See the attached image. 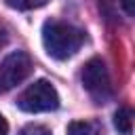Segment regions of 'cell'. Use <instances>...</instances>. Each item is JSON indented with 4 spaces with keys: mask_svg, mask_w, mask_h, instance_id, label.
<instances>
[{
    "mask_svg": "<svg viewBox=\"0 0 135 135\" xmlns=\"http://www.w3.org/2000/svg\"><path fill=\"white\" fill-rule=\"evenodd\" d=\"M114 127L122 135H131L133 133V110L129 105H120L116 110V114H114Z\"/></svg>",
    "mask_w": 135,
    "mask_h": 135,
    "instance_id": "6",
    "label": "cell"
},
{
    "mask_svg": "<svg viewBox=\"0 0 135 135\" xmlns=\"http://www.w3.org/2000/svg\"><path fill=\"white\" fill-rule=\"evenodd\" d=\"M34 70V63L25 51H15L6 55L0 63V93H6L21 84Z\"/></svg>",
    "mask_w": 135,
    "mask_h": 135,
    "instance_id": "4",
    "label": "cell"
},
{
    "mask_svg": "<svg viewBox=\"0 0 135 135\" xmlns=\"http://www.w3.org/2000/svg\"><path fill=\"white\" fill-rule=\"evenodd\" d=\"M49 0H6V4L11 8H17V11H32V8H40L44 6Z\"/></svg>",
    "mask_w": 135,
    "mask_h": 135,
    "instance_id": "7",
    "label": "cell"
},
{
    "mask_svg": "<svg viewBox=\"0 0 135 135\" xmlns=\"http://www.w3.org/2000/svg\"><path fill=\"white\" fill-rule=\"evenodd\" d=\"M8 133V122L4 120V116L0 114V135H6Z\"/></svg>",
    "mask_w": 135,
    "mask_h": 135,
    "instance_id": "11",
    "label": "cell"
},
{
    "mask_svg": "<svg viewBox=\"0 0 135 135\" xmlns=\"http://www.w3.org/2000/svg\"><path fill=\"white\" fill-rule=\"evenodd\" d=\"M17 108L30 114L51 112L59 108V95L49 80H36L17 97Z\"/></svg>",
    "mask_w": 135,
    "mask_h": 135,
    "instance_id": "2",
    "label": "cell"
},
{
    "mask_svg": "<svg viewBox=\"0 0 135 135\" xmlns=\"http://www.w3.org/2000/svg\"><path fill=\"white\" fill-rule=\"evenodd\" d=\"M120 4H122V8H124L127 15H133L135 13V0H120Z\"/></svg>",
    "mask_w": 135,
    "mask_h": 135,
    "instance_id": "9",
    "label": "cell"
},
{
    "mask_svg": "<svg viewBox=\"0 0 135 135\" xmlns=\"http://www.w3.org/2000/svg\"><path fill=\"white\" fill-rule=\"evenodd\" d=\"M8 42V34H6V30H4V25H0V51L4 49V44Z\"/></svg>",
    "mask_w": 135,
    "mask_h": 135,
    "instance_id": "10",
    "label": "cell"
},
{
    "mask_svg": "<svg viewBox=\"0 0 135 135\" xmlns=\"http://www.w3.org/2000/svg\"><path fill=\"white\" fill-rule=\"evenodd\" d=\"M68 135H105L99 120H74L68 124Z\"/></svg>",
    "mask_w": 135,
    "mask_h": 135,
    "instance_id": "5",
    "label": "cell"
},
{
    "mask_svg": "<svg viewBox=\"0 0 135 135\" xmlns=\"http://www.w3.org/2000/svg\"><path fill=\"white\" fill-rule=\"evenodd\" d=\"M82 42H84V32L72 23L49 19L42 25V44L53 59L63 61V59L76 55L80 51Z\"/></svg>",
    "mask_w": 135,
    "mask_h": 135,
    "instance_id": "1",
    "label": "cell"
},
{
    "mask_svg": "<svg viewBox=\"0 0 135 135\" xmlns=\"http://www.w3.org/2000/svg\"><path fill=\"white\" fill-rule=\"evenodd\" d=\"M80 80H82V86L86 89V93L97 103H103L112 97V78H110V72L101 57H93L84 63V68L80 72Z\"/></svg>",
    "mask_w": 135,
    "mask_h": 135,
    "instance_id": "3",
    "label": "cell"
},
{
    "mask_svg": "<svg viewBox=\"0 0 135 135\" xmlns=\"http://www.w3.org/2000/svg\"><path fill=\"white\" fill-rule=\"evenodd\" d=\"M19 135H51V131L42 124H27V127L21 129Z\"/></svg>",
    "mask_w": 135,
    "mask_h": 135,
    "instance_id": "8",
    "label": "cell"
}]
</instances>
